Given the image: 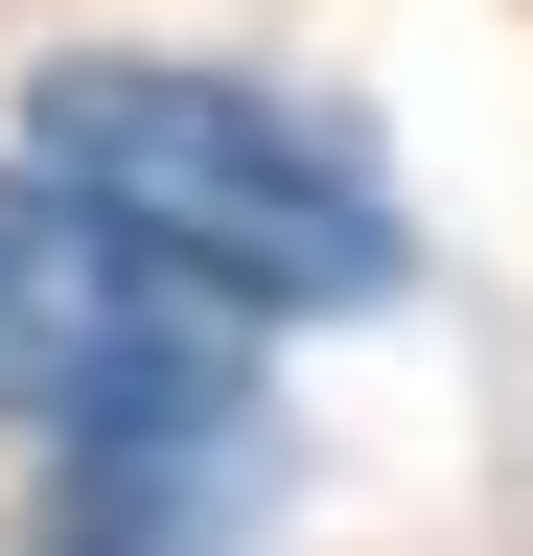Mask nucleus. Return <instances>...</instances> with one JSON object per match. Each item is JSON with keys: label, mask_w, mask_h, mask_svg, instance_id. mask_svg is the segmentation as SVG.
Returning a JSON list of instances; mask_svg holds the SVG:
<instances>
[{"label": "nucleus", "mask_w": 533, "mask_h": 556, "mask_svg": "<svg viewBox=\"0 0 533 556\" xmlns=\"http://www.w3.org/2000/svg\"><path fill=\"white\" fill-rule=\"evenodd\" d=\"M24 186H71L93 232H140L163 278H210L232 325H279V302H394V208L371 163L325 139L302 93H255V70H140V47H71L24 93Z\"/></svg>", "instance_id": "1"}, {"label": "nucleus", "mask_w": 533, "mask_h": 556, "mask_svg": "<svg viewBox=\"0 0 533 556\" xmlns=\"http://www.w3.org/2000/svg\"><path fill=\"white\" fill-rule=\"evenodd\" d=\"M255 486H279V417H93V441H47V510L24 556H232Z\"/></svg>", "instance_id": "3"}, {"label": "nucleus", "mask_w": 533, "mask_h": 556, "mask_svg": "<svg viewBox=\"0 0 533 556\" xmlns=\"http://www.w3.org/2000/svg\"><path fill=\"white\" fill-rule=\"evenodd\" d=\"M255 394V325L210 278H163L140 232H93L71 186L0 163V417L93 441V417H232Z\"/></svg>", "instance_id": "2"}]
</instances>
